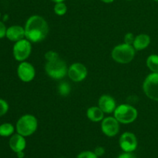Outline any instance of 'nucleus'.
<instances>
[{
  "mask_svg": "<svg viewBox=\"0 0 158 158\" xmlns=\"http://www.w3.org/2000/svg\"><path fill=\"white\" fill-rule=\"evenodd\" d=\"M154 1H155V2H158V0H154Z\"/></svg>",
  "mask_w": 158,
  "mask_h": 158,
  "instance_id": "nucleus-31",
  "label": "nucleus"
},
{
  "mask_svg": "<svg viewBox=\"0 0 158 158\" xmlns=\"http://www.w3.org/2000/svg\"><path fill=\"white\" fill-rule=\"evenodd\" d=\"M6 37L11 41L17 42L26 37L25 29L20 26H12L8 28L6 31Z\"/></svg>",
  "mask_w": 158,
  "mask_h": 158,
  "instance_id": "nucleus-13",
  "label": "nucleus"
},
{
  "mask_svg": "<svg viewBox=\"0 0 158 158\" xmlns=\"http://www.w3.org/2000/svg\"><path fill=\"white\" fill-rule=\"evenodd\" d=\"M118 158H137L132 153H123L118 156Z\"/></svg>",
  "mask_w": 158,
  "mask_h": 158,
  "instance_id": "nucleus-27",
  "label": "nucleus"
},
{
  "mask_svg": "<svg viewBox=\"0 0 158 158\" xmlns=\"http://www.w3.org/2000/svg\"><path fill=\"white\" fill-rule=\"evenodd\" d=\"M147 66L153 73H158V55H150L147 59Z\"/></svg>",
  "mask_w": 158,
  "mask_h": 158,
  "instance_id": "nucleus-17",
  "label": "nucleus"
},
{
  "mask_svg": "<svg viewBox=\"0 0 158 158\" xmlns=\"http://www.w3.org/2000/svg\"><path fill=\"white\" fill-rule=\"evenodd\" d=\"M68 76L72 81L80 82L84 80L87 76V69L81 63H74L68 68Z\"/></svg>",
  "mask_w": 158,
  "mask_h": 158,
  "instance_id": "nucleus-8",
  "label": "nucleus"
},
{
  "mask_svg": "<svg viewBox=\"0 0 158 158\" xmlns=\"http://www.w3.org/2000/svg\"><path fill=\"white\" fill-rule=\"evenodd\" d=\"M26 143L24 136L19 133L13 135L9 139V147L15 153L23 151L26 148Z\"/></svg>",
  "mask_w": 158,
  "mask_h": 158,
  "instance_id": "nucleus-14",
  "label": "nucleus"
},
{
  "mask_svg": "<svg viewBox=\"0 0 158 158\" xmlns=\"http://www.w3.org/2000/svg\"><path fill=\"white\" fill-rule=\"evenodd\" d=\"M38 122L32 115H24L19 118L16 123V130L23 136H29L33 134L37 129Z\"/></svg>",
  "mask_w": 158,
  "mask_h": 158,
  "instance_id": "nucleus-2",
  "label": "nucleus"
},
{
  "mask_svg": "<svg viewBox=\"0 0 158 158\" xmlns=\"http://www.w3.org/2000/svg\"><path fill=\"white\" fill-rule=\"evenodd\" d=\"M103 2H105V3H111L113 2L114 1V0H101Z\"/></svg>",
  "mask_w": 158,
  "mask_h": 158,
  "instance_id": "nucleus-29",
  "label": "nucleus"
},
{
  "mask_svg": "<svg viewBox=\"0 0 158 158\" xmlns=\"http://www.w3.org/2000/svg\"><path fill=\"white\" fill-rule=\"evenodd\" d=\"M127 1H131V0H127Z\"/></svg>",
  "mask_w": 158,
  "mask_h": 158,
  "instance_id": "nucleus-32",
  "label": "nucleus"
},
{
  "mask_svg": "<svg viewBox=\"0 0 158 158\" xmlns=\"http://www.w3.org/2000/svg\"><path fill=\"white\" fill-rule=\"evenodd\" d=\"M16 154H17V156H18V158H23V157H24V156H25L23 151L18 152V153H16Z\"/></svg>",
  "mask_w": 158,
  "mask_h": 158,
  "instance_id": "nucleus-28",
  "label": "nucleus"
},
{
  "mask_svg": "<svg viewBox=\"0 0 158 158\" xmlns=\"http://www.w3.org/2000/svg\"><path fill=\"white\" fill-rule=\"evenodd\" d=\"M45 70L51 78L61 79L67 74L68 69L66 64L61 59H57L53 61H47L45 66Z\"/></svg>",
  "mask_w": 158,
  "mask_h": 158,
  "instance_id": "nucleus-5",
  "label": "nucleus"
},
{
  "mask_svg": "<svg viewBox=\"0 0 158 158\" xmlns=\"http://www.w3.org/2000/svg\"><path fill=\"white\" fill-rule=\"evenodd\" d=\"M94 153H95V154L97 155V156H101L104 154L105 150L103 147H98L95 149V150H94Z\"/></svg>",
  "mask_w": 158,
  "mask_h": 158,
  "instance_id": "nucleus-26",
  "label": "nucleus"
},
{
  "mask_svg": "<svg viewBox=\"0 0 158 158\" xmlns=\"http://www.w3.org/2000/svg\"><path fill=\"white\" fill-rule=\"evenodd\" d=\"M6 31H7V29L4 23L0 22V39L3 38L6 35Z\"/></svg>",
  "mask_w": 158,
  "mask_h": 158,
  "instance_id": "nucleus-25",
  "label": "nucleus"
},
{
  "mask_svg": "<svg viewBox=\"0 0 158 158\" xmlns=\"http://www.w3.org/2000/svg\"><path fill=\"white\" fill-rule=\"evenodd\" d=\"M86 116L89 120L95 122H100L104 119L103 118L104 112L100 109V107L97 106H93L88 108L87 112H86Z\"/></svg>",
  "mask_w": 158,
  "mask_h": 158,
  "instance_id": "nucleus-16",
  "label": "nucleus"
},
{
  "mask_svg": "<svg viewBox=\"0 0 158 158\" xmlns=\"http://www.w3.org/2000/svg\"><path fill=\"white\" fill-rule=\"evenodd\" d=\"M51 1L54 2H56V3H58V2H63L65 0H51Z\"/></svg>",
  "mask_w": 158,
  "mask_h": 158,
  "instance_id": "nucleus-30",
  "label": "nucleus"
},
{
  "mask_svg": "<svg viewBox=\"0 0 158 158\" xmlns=\"http://www.w3.org/2000/svg\"><path fill=\"white\" fill-rule=\"evenodd\" d=\"M32 51L30 41L26 39L15 42L13 46L14 57L18 61H23L29 57Z\"/></svg>",
  "mask_w": 158,
  "mask_h": 158,
  "instance_id": "nucleus-7",
  "label": "nucleus"
},
{
  "mask_svg": "<svg viewBox=\"0 0 158 158\" xmlns=\"http://www.w3.org/2000/svg\"><path fill=\"white\" fill-rule=\"evenodd\" d=\"M120 147L126 153H132L137 147V139L135 135L130 132L123 133L120 138Z\"/></svg>",
  "mask_w": 158,
  "mask_h": 158,
  "instance_id": "nucleus-9",
  "label": "nucleus"
},
{
  "mask_svg": "<svg viewBox=\"0 0 158 158\" xmlns=\"http://www.w3.org/2000/svg\"><path fill=\"white\" fill-rule=\"evenodd\" d=\"M151 43V38L148 34H139L135 37L133 46L136 50H141L148 47Z\"/></svg>",
  "mask_w": 158,
  "mask_h": 158,
  "instance_id": "nucleus-15",
  "label": "nucleus"
},
{
  "mask_svg": "<svg viewBox=\"0 0 158 158\" xmlns=\"http://www.w3.org/2000/svg\"><path fill=\"white\" fill-rule=\"evenodd\" d=\"M54 12L58 15H63L67 12V6L64 2L56 3L54 6Z\"/></svg>",
  "mask_w": 158,
  "mask_h": 158,
  "instance_id": "nucleus-20",
  "label": "nucleus"
},
{
  "mask_svg": "<svg viewBox=\"0 0 158 158\" xmlns=\"http://www.w3.org/2000/svg\"><path fill=\"white\" fill-rule=\"evenodd\" d=\"M77 158H98L94 152L92 151H83L78 154Z\"/></svg>",
  "mask_w": 158,
  "mask_h": 158,
  "instance_id": "nucleus-22",
  "label": "nucleus"
},
{
  "mask_svg": "<svg viewBox=\"0 0 158 158\" xmlns=\"http://www.w3.org/2000/svg\"><path fill=\"white\" fill-rule=\"evenodd\" d=\"M98 105L104 113L114 112L117 108L114 99L108 94H103L100 98L98 101Z\"/></svg>",
  "mask_w": 158,
  "mask_h": 158,
  "instance_id": "nucleus-12",
  "label": "nucleus"
},
{
  "mask_svg": "<svg viewBox=\"0 0 158 158\" xmlns=\"http://www.w3.org/2000/svg\"><path fill=\"white\" fill-rule=\"evenodd\" d=\"M14 132V126L11 123H3L0 125V136H9Z\"/></svg>",
  "mask_w": 158,
  "mask_h": 158,
  "instance_id": "nucleus-18",
  "label": "nucleus"
},
{
  "mask_svg": "<svg viewBox=\"0 0 158 158\" xmlns=\"http://www.w3.org/2000/svg\"><path fill=\"white\" fill-rule=\"evenodd\" d=\"M134 40H135V37H134V34L132 33H128L125 35L124 37V42L125 43L127 44H129V45H132L133 46V43H134Z\"/></svg>",
  "mask_w": 158,
  "mask_h": 158,
  "instance_id": "nucleus-24",
  "label": "nucleus"
},
{
  "mask_svg": "<svg viewBox=\"0 0 158 158\" xmlns=\"http://www.w3.org/2000/svg\"><path fill=\"white\" fill-rule=\"evenodd\" d=\"M102 132L106 136L109 137L115 136L120 130L119 122L116 119L115 117H106L102 120L101 123Z\"/></svg>",
  "mask_w": 158,
  "mask_h": 158,
  "instance_id": "nucleus-10",
  "label": "nucleus"
},
{
  "mask_svg": "<svg viewBox=\"0 0 158 158\" xmlns=\"http://www.w3.org/2000/svg\"><path fill=\"white\" fill-rule=\"evenodd\" d=\"M143 89L149 99L158 102V73H151L145 78Z\"/></svg>",
  "mask_w": 158,
  "mask_h": 158,
  "instance_id": "nucleus-6",
  "label": "nucleus"
},
{
  "mask_svg": "<svg viewBox=\"0 0 158 158\" xmlns=\"http://www.w3.org/2000/svg\"><path fill=\"white\" fill-rule=\"evenodd\" d=\"M24 29L27 40L33 43H39L43 40L49 33L47 22L43 17L38 15L29 17Z\"/></svg>",
  "mask_w": 158,
  "mask_h": 158,
  "instance_id": "nucleus-1",
  "label": "nucleus"
},
{
  "mask_svg": "<svg viewBox=\"0 0 158 158\" xmlns=\"http://www.w3.org/2000/svg\"><path fill=\"white\" fill-rule=\"evenodd\" d=\"M9 109V105L5 100L0 99V116H2L6 114Z\"/></svg>",
  "mask_w": 158,
  "mask_h": 158,
  "instance_id": "nucleus-23",
  "label": "nucleus"
},
{
  "mask_svg": "<svg viewBox=\"0 0 158 158\" xmlns=\"http://www.w3.org/2000/svg\"><path fill=\"white\" fill-rule=\"evenodd\" d=\"M61 158H63V157H61Z\"/></svg>",
  "mask_w": 158,
  "mask_h": 158,
  "instance_id": "nucleus-33",
  "label": "nucleus"
},
{
  "mask_svg": "<svg viewBox=\"0 0 158 158\" xmlns=\"http://www.w3.org/2000/svg\"><path fill=\"white\" fill-rule=\"evenodd\" d=\"M114 113L116 119L123 124L131 123L136 120L138 116L137 110L127 104H122L117 106Z\"/></svg>",
  "mask_w": 158,
  "mask_h": 158,
  "instance_id": "nucleus-4",
  "label": "nucleus"
},
{
  "mask_svg": "<svg viewBox=\"0 0 158 158\" xmlns=\"http://www.w3.org/2000/svg\"><path fill=\"white\" fill-rule=\"evenodd\" d=\"M17 73L20 80L24 82H29L35 77V71L34 67L29 62L23 61L18 67Z\"/></svg>",
  "mask_w": 158,
  "mask_h": 158,
  "instance_id": "nucleus-11",
  "label": "nucleus"
},
{
  "mask_svg": "<svg viewBox=\"0 0 158 158\" xmlns=\"http://www.w3.org/2000/svg\"><path fill=\"white\" fill-rule=\"evenodd\" d=\"M45 58L47 61H53L59 59V54L53 50H49L45 54Z\"/></svg>",
  "mask_w": 158,
  "mask_h": 158,
  "instance_id": "nucleus-21",
  "label": "nucleus"
},
{
  "mask_svg": "<svg viewBox=\"0 0 158 158\" xmlns=\"http://www.w3.org/2000/svg\"><path fill=\"white\" fill-rule=\"evenodd\" d=\"M135 50L132 45L123 43L116 46L112 50V57L116 62L120 64L130 63L135 56Z\"/></svg>",
  "mask_w": 158,
  "mask_h": 158,
  "instance_id": "nucleus-3",
  "label": "nucleus"
},
{
  "mask_svg": "<svg viewBox=\"0 0 158 158\" xmlns=\"http://www.w3.org/2000/svg\"><path fill=\"white\" fill-rule=\"evenodd\" d=\"M71 87L67 82H61L58 86V92L62 96H67L70 93Z\"/></svg>",
  "mask_w": 158,
  "mask_h": 158,
  "instance_id": "nucleus-19",
  "label": "nucleus"
}]
</instances>
